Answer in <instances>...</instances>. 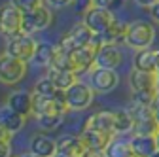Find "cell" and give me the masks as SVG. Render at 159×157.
Listing matches in <instances>:
<instances>
[{
  "instance_id": "obj_1",
  "label": "cell",
  "mask_w": 159,
  "mask_h": 157,
  "mask_svg": "<svg viewBox=\"0 0 159 157\" xmlns=\"http://www.w3.org/2000/svg\"><path fill=\"white\" fill-rule=\"evenodd\" d=\"M155 40V29L150 21H133L129 23L125 44L134 49H148Z\"/></svg>"
},
{
  "instance_id": "obj_2",
  "label": "cell",
  "mask_w": 159,
  "mask_h": 157,
  "mask_svg": "<svg viewBox=\"0 0 159 157\" xmlns=\"http://www.w3.org/2000/svg\"><path fill=\"white\" fill-rule=\"evenodd\" d=\"M27 74V63L10 55L6 49L0 57V80L6 85H13L17 82H21Z\"/></svg>"
},
{
  "instance_id": "obj_3",
  "label": "cell",
  "mask_w": 159,
  "mask_h": 157,
  "mask_svg": "<svg viewBox=\"0 0 159 157\" xmlns=\"http://www.w3.org/2000/svg\"><path fill=\"white\" fill-rule=\"evenodd\" d=\"M36 47L38 44L34 42V38L30 34H25V32H19L15 36H10L8 38V44H6V51L21 61L29 63L32 61V57L36 53Z\"/></svg>"
},
{
  "instance_id": "obj_4",
  "label": "cell",
  "mask_w": 159,
  "mask_h": 157,
  "mask_svg": "<svg viewBox=\"0 0 159 157\" xmlns=\"http://www.w3.org/2000/svg\"><path fill=\"white\" fill-rule=\"evenodd\" d=\"M93 36H95V32L82 21V23H78V25H74L61 40H59V47H63V49H66V51H74V49H78V47H82V46H87V44H91L93 42Z\"/></svg>"
},
{
  "instance_id": "obj_5",
  "label": "cell",
  "mask_w": 159,
  "mask_h": 157,
  "mask_svg": "<svg viewBox=\"0 0 159 157\" xmlns=\"http://www.w3.org/2000/svg\"><path fill=\"white\" fill-rule=\"evenodd\" d=\"M65 96H66V104L70 110H85L93 102L95 89L87 83L76 82L72 87H68L65 91Z\"/></svg>"
},
{
  "instance_id": "obj_6",
  "label": "cell",
  "mask_w": 159,
  "mask_h": 157,
  "mask_svg": "<svg viewBox=\"0 0 159 157\" xmlns=\"http://www.w3.org/2000/svg\"><path fill=\"white\" fill-rule=\"evenodd\" d=\"M0 29L6 38L23 32V11L15 4H4L2 15H0Z\"/></svg>"
},
{
  "instance_id": "obj_7",
  "label": "cell",
  "mask_w": 159,
  "mask_h": 157,
  "mask_svg": "<svg viewBox=\"0 0 159 157\" xmlns=\"http://www.w3.org/2000/svg\"><path fill=\"white\" fill-rule=\"evenodd\" d=\"M51 11L49 8L46 6H40L32 11H27L23 13V32L25 34H34V32H40V30H44L51 25Z\"/></svg>"
},
{
  "instance_id": "obj_8",
  "label": "cell",
  "mask_w": 159,
  "mask_h": 157,
  "mask_svg": "<svg viewBox=\"0 0 159 157\" xmlns=\"http://www.w3.org/2000/svg\"><path fill=\"white\" fill-rule=\"evenodd\" d=\"M114 11L101 8V6H91L85 15H84V23L95 32V34H102L112 23H114Z\"/></svg>"
},
{
  "instance_id": "obj_9",
  "label": "cell",
  "mask_w": 159,
  "mask_h": 157,
  "mask_svg": "<svg viewBox=\"0 0 159 157\" xmlns=\"http://www.w3.org/2000/svg\"><path fill=\"white\" fill-rule=\"evenodd\" d=\"M117 83L119 78L116 70L101 68V66H95L93 70H89V85L95 89V93H110L112 89H116Z\"/></svg>"
},
{
  "instance_id": "obj_10",
  "label": "cell",
  "mask_w": 159,
  "mask_h": 157,
  "mask_svg": "<svg viewBox=\"0 0 159 157\" xmlns=\"http://www.w3.org/2000/svg\"><path fill=\"white\" fill-rule=\"evenodd\" d=\"M84 138L85 146L89 150H98V151H104L108 148V144L114 140L112 132H104V131H98V129H89V127H84L82 134H80Z\"/></svg>"
},
{
  "instance_id": "obj_11",
  "label": "cell",
  "mask_w": 159,
  "mask_h": 157,
  "mask_svg": "<svg viewBox=\"0 0 159 157\" xmlns=\"http://www.w3.org/2000/svg\"><path fill=\"white\" fill-rule=\"evenodd\" d=\"M121 63H123V53H121V49H119L117 46H102L101 49L97 51L95 66L116 70Z\"/></svg>"
},
{
  "instance_id": "obj_12",
  "label": "cell",
  "mask_w": 159,
  "mask_h": 157,
  "mask_svg": "<svg viewBox=\"0 0 159 157\" xmlns=\"http://www.w3.org/2000/svg\"><path fill=\"white\" fill-rule=\"evenodd\" d=\"M97 51L98 47L91 42L87 46H82L72 51L74 57V63L78 66V72H84V70H93L95 68V61H97Z\"/></svg>"
},
{
  "instance_id": "obj_13",
  "label": "cell",
  "mask_w": 159,
  "mask_h": 157,
  "mask_svg": "<svg viewBox=\"0 0 159 157\" xmlns=\"http://www.w3.org/2000/svg\"><path fill=\"white\" fill-rule=\"evenodd\" d=\"M131 150H133V155L150 157L157 151V140L153 134H133L131 136Z\"/></svg>"
},
{
  "instance_id": "obj_14",
  "label": "cell",
  "mask_w": 159,
  "mask_h": 157,
  "mask_svg": "<svg viewBox=\"0 0 159 157\" xmlns=\"http://www.w3.org/2000/svg\"><path fill=\"white\" fill-rule=\"evenodd\" d=\"M129 85L133 91L157 89V72H142V70L133 68L129 74Z\"/></svg>"
},
{
  "instance_id": "obj_15",
  "label": "cell",
  "mask_w": 159,
  "mask_h": 157,
  "mask_svg": "<svg viewBox=\"0 0 159 157\" xmlns=\"http://www.w3.org/2000/svg\"><path fill=\"white\" fill-rule=\"evenodd\" d=\"M30 153L40 157H53L57 153V140H53L48 134H34L29 144Z\"/></svg>"
},
{
  "instance_id": "obj_16",
  "label": "cell",
  "mask_w": 159,
  "mask_h": 157,
  "mask_svg": "<svg viewBox=\"0 0 159 157\" xmlns=\"http://www.w3.org/2000/svg\"><path fill=\"white\" fill-rule=\"evenodd\" d=\"M127 29L129 23L119 21V19H114V23L101 34L102 44L104 46H117V44H125V36H127Z\"/></svg>"
},
{
  "instance_id": "obj_17",
  "label": "cell",
  "mask_w": 159,
  "mask_h": 157,
  "mask_svg": "<svg viewBox=\"0 0 159 157\" xmlns=\"http://www.w3.org/2000/svg\"><path fill=\"white\" fill-rule=\"evenodd\" d=\"M25 119H27V117L21 115L19 112H15L10 104H4L2 110H0V127L8 129L10 132L21 131L23 125H25Z\"/></svg>"
},
{
  "instance_id": "obj_18",
  "label": "cell",
  "mask_w": 159,
  "mask_h": 157,
  "mask_svg": "<svg viewBox=\"0 0 159 157\" xmlns=\"http://www.w3.org/2000/svg\"><path fill=\"white\" fill-rule=\"evenodd\" d=\"M87 150L85 142L82 136H63V138H59L57 140V151H61V153H66V155H76V157H82V153Z\"/></svg>"
},
{
  "instance_id": "obj_19",
  "label": "cell",
  "mask_w": 159,
  "mask_h": 157,
  "mask_svg": "<svg viewBox=\"0 0 159 157\" xmlns=\"http://www.w3.org/2000/svg\"><path fill=\"white\" fill-rule=\"evenodd\" d=\"M32 99H34V95L29 93V91H15L10 95V99H8V104L19 112L21 115L29 117L32 114Z\"/></svg>"
},
{
  "instance_id": "obj_20",
  "label": "cell",
  "mask_w": 159,
  "mask_h": 157,
  "mask_svg": "<svg viewBox=\"0 0 159 157\" xmlns=\"http://www.w3.org/2000/svg\"><path fill=\"white\" fill-rule=\"evenodd\" d=\"M85 127L89 129H98V131H104V132H112L116 134L114 131V112H95L87 117V121H85Z\"/></svg>"
},
{
  "instance_id": "obj_21",
  "label": "cell",
  "mask_w": 159,
  "mask_h": 157,
  "mask_svg": "<svg viewBox=\"0 0 159 157\" xmlns=\"http://www.w3.org/2000/svg\"><path fill=\"white\" fill-rule=\"evenodd\" d=\"M133 68L142 70V72H157V63H155V51L148 49H138L134 59H133Z\"/></svg>"
},
{
  "instance_id": "obj_22",
  "label": "cell",
  "mask_w": 159,
  "mask_h": 157,
  "mask_svg": "<svg viewBox=\"0 0 159 157\" xmlns=\"http://www.w3.org/2000/svg\"><path fill=\"white\" fill-rule=\"evenodd\" d=\"M57 53V44H48V42H40L36 47V53L32 57V63L36 66H51L53 57Z\"/></svg>"
},
{
  "instance_id": "obj_23",
  "label": "cell",
  "mask_w": 159,
  "mask_h": 157,
  "mask_svg": "<svg viewBox=\"0 0 159 157\" xmlns=\"http://www.w3.org/2000/svg\"><path fill=\"white\" fill-rule=\"evenodd\" d=\"M48 76L53 80V83L61 89V91H66L68 87H72L76 82H78V72H72V70H59V68H49Z\"/></svg>"
},
{
  "instance_id": "obj_24",
  "label": "cell",
  "mask_w": 159,
  "mask_h": 157,
  "mask_svg": "<svg viewBox=\"0 0 159 157\" xmlns=\"http://www.w3.org/2000/svg\"><path fill=\"white\" fill-rule=\"evenodd\" d=\"M114 131L116 134H125L134 131V117L131 110H116L114 112Z\"/></svg>"
},
{
  "instance_id": "obj_25",
  "label": "cell",
  "mask_w": 159,
  "mask_h": 157,
  "mask_svg": "<svg viewBox=\"0 0 159 157\" xmlns=\"http://www.w3.org/2000/svg\"><path fill=\"white\" fill-rule=\"evenodd\" d=\"M49 68H59V70H72V72H78V66L74 63V57H72V51H66L63 47L57 46V53L53 57V63ZM80 74V72H78Z\"/></svg>"
},
{
  "instance_id": "obj_26",
  "label": "cell",
  "mask_w": 159,
  "mask_h": 157,
  "mask_svg": "<svg viewBox=\"0 0 159 157\" xmlns=\"http://www.w3.org/2000/svg\"><path fill=\"white\" fill-rule=\"evenodd\" d=\"M106 157H133V150H131V140H123V138H116L108 144V148L104 150Z\"/></svg>"
},
{
  "instance_id": "obj_27",
  "label": "cell",
  "mask_w": 159,
  "mask_h": 157,
  "mask_svg": "<svg viewBox=\"0 0 159 157\" xmlns=\"http://www.w3.org/2000/svg\"><path fill=\"white\" fill-rule=\"evenodd\" d=\"M159 99V89H148V91H133L131 102L133 106H153Z\"/></svg>"
},
{
  "instance_id": "obj_28",
  "label": "cell",
  "mask_w": 159,
  "mask_h": 157,
  "mask_svg": "<svg viewBox=\"0 0 159 157\" xmlns=\"http://www.w3.org/2000/svg\"><path fill=\"white\" fill-rule=\"evenodd\" d=\"M32 93L34 95H42V96H57L59 93H61V89L53 83V80H51L49 76H46V78H42V80L36 82Z\"/></svg>"
},
{
  "instance_id": "obj_29",
  "label": "cell",
  "mask_w": 159,
  "mask_h": 157,
  "mask_svg": "<svg viewBox=\"0 0 159 157\" xmlns=\"http://www.w3.org/2000/svg\"><path fill=\"white\" fill-rule=\"evenodd\" d=\"M134 134H157L159 132V121L155 117H150V119H142L134 123Z\"/></svg>"
},
{
  "instance_id": "obj_30",
  "label": "cell",
  "mask_w": 159,
  "mask_h": 157,
  "mask_svg": "<svg viewBox=\"0 0 159 157\" xmlns=\"http://www.w3.org/2000/svg\"><path fill=\"white\" fill-rule=\"evenodd\" d=\"M63 115L65 114H46V115H40L38 117V125L42 131H53L61 125L63 121Z\"/></svg>"
},
{
  "instance_id": "obj_31",
  "label": "cell",
  "mask_w": 159,
  "mask_h": 157,
  "mask_svg": "<svg viewBox=\"0 0 159 157\" xmlns=\"http://www.w3.org/2000/svg\"><path fill=\"white\" fill-rule=\"evenodd\" d=\"M11 4H15L23 13H27V11H32L40 6H44V0H11Z\"/></svg>"
},
{
  "instance_id": "obj_32",
  "label": "cell",
  "mask_w": 159,
  "mask_h": 157,
  "mask_svg": "<svg viewBox=\"0 0 159 157\" xmlns=\"http://www.w3.org/2000/svg\"><path fill=\"white\" fill-rule=\"evenodd\" d=\"M125 4V0H93V6H101V8H106L110 11H116Z\"/></svg>"
},
{
  "instance_id": "obj_33",
  "label": "cell",
  "mask_w": 159,
  "mask_h": 157,
  "mask_svg": "<svg viewBox=\"0 0 159 157\" xmlns=\"http://www.w3.org/2000/svg\"><path fill=\"white\" fill-rule=\"evenodd\" d=\"M74 10H76V13H82V15H85V11L93 6V0H74Z\"/></svg>"
},
{
  "instance_id": "obj_34",
  "label": "cell",
  "mask_w": 159,
  "mask_h": 157,
  "mask_svg": "<svg viewBox=\"0 0 159 157\" xmlns=\"http://www.w3.org/2000/svg\"><path fill=\"white\" fill-rule=\"evenodd\" d=\"M11 155V140L0 138V157H10Z\"/></svg>"
},
{
  "instance_id": "obj_35",
  "label": "cell",
  "mask_w": 159,
  "mask_h": 157,
  "mask_svg": "<svg viewBox=\"0 0 159 157\" xmlns=\"http://www.w3.org/2000/svg\"><path fill=\"white\" fill-rule=\"evenodd\" d=\"M46 2H48V4H49L51 8L59 10V8H66V6L74 4V0H46Z\"/></svg>"
},
{
  "instance_id": "obj_36",
  "label": "cell",
  "mask_w": 159,
  "mask_h": 157,
  "mask_svg": "<svg viewBox=\"0 0 159 157\" xmlns=\"http://www.w3.org/2000/svg\"><path fill=\"white\" fill-rule=\"evenodd\" d=\"M82 157H106V153L104 151H98V150H85L84 153H82Z\"/></svg>"
},
{
  "instance_id": "obj_37",
  "label": "cell",
  "mask_w": 159,
  "mask_h": 157,
  "mask_svg": "<svg viewBox=\"0 0 159 157\" xmlns=\"http://www.w3.org/2000/svg\"><path fill=\"white\" fill-rule=\"evenodd\" d=\"M150 15H152V19L155 23H159V2H155L152 8H150Z\"/></svg>"
},
{
  "instance_id": "obj_38",
  "label": "cell",
  "mask_w": 159,
  "mask_h": 157,
  "mask_svg": "<svg viewBox=\"0 0 159 157\" xmlns=\"http://www.w3.org/2000/svg\"><path fill=\"white\" fill-rule=\"evenodd\" d=\"M134 2L140 6V8H152L155 2H159V0H134Z\"/></svg>"
},
{
  "instance_id": "obj_39",
  "label": "cell",
  "mask_w": 159,
  "mask_h": 157,
  "mask_svg": "<svg viewBox=\"0 0 159 157\" xmlns=\"http://www.w3.org/2000/svg\"><path fill=\"white\" fill-rule=\"evenodd\" d=\"M153 112H155V119L159 121V99H157V102L153 104Z\"/></svg>"
},
{
  "instance_id": "obj_40",
  "label": "cell",
  "mask_w": 159,
  "mask_h": 157,
  "mask_svg": "<svg viewBox=\"0 0 159 157\" xmlns=\"http://www.w3.org/2000/svg\"><path fill=\"white\" fill-rule=\"evenodd\" d=\"M53 157H76V155H66V153H61V151H57Z\"/></svg>"
},
{
  "instance_id": "obj_41",
  "label": "cell",
  "mask_w": 159,
  "mask_h": 157,
  "mask_svg": "<svg viewBox=\"0 0 159 157\" xmlns=\"http://www.w3.org/2000/svg\"><path fill=\"white\" fill-rule=\"evenodd\" d=\"M155 63H157V72H159V49H155Z\"/></svg>"
},
{
  "instance_id": "obj_42",
  "label": "cell",
  "mask_w": 159,
  "mask_h": 157,
  "mask_svg": "<svg viewBox=\"0 0 159 157\" xmlns=\"http://www.w3.org/2000/svg\"><path fill=\"white\" fill-rule=\"evenodd\" d=\"M17 157H34L32 153H21V155H17Z\"/></svg>"
},
{
  "instance_id": "obj_43",
  "label": "cell",
  "mask_w": 159,
  "mask_h": 157,
  "mask_svg": "<svg viewBox=\"0 0 159 157\" xmlns=\"http://www.w3.org/2000/svg\"><path fill=\"white\" fill-rule=\"evenodd\" d=\"M155 140H157V150H159V132L155 134Z\"/></svg>"
},
{
  "instance_id": "obj_44",
  "label": "cell",
  "mask_w": 159,
  "mask_h": 157,
  "mask_svg": "<svg viewBox=\"0 0 159 157\" xmlns=\"http://www.w3.org/2000/svg\"><path fill=\"white\" fill-rule=\"evenodd\" d=\"M150 157H159V150H157V151H155L153 155H150Z\"/></svg>"
},
{
  "instance_id": "obj_45",
  "label": "cell",
  "mask_w": 159,
  "mask_h": 157,
  "mask_svg": "<svg viewBox=\"0 0 159 157\" xmlns=\"http://www.w3.org/2000/svg\"><path fill=\"white\" fill-rule=\"evenodd\" d=\"M157 89H159V72H157Z\"/></svg>"
},
{
  "instance_id": "obj_46",
  "label": "cell",
  "mask_w": 159,
  "mask_h": 157,
  "mask_svg": "<svg viewBox=\"0 0 159 157\" xmlns=\"http://www.w3.org/2000/svg\"><path fill=\"white\" fill-rule=\"evenodd\" d=\"M32 155H34V153H32ZM34 157H40V155H34Z\"/></svg>"
},
{
  "instance_id": "obj_47",
  "label": "cell",
  "mask_w": 159,
  "mask_h": 157,
  "mask_svg": "<svg viewBox=\"0 0 159 157\" xmlns=\"http://www.w3.org/2000/svg\"><path fill=\"white\" fill-rule=\"evenodd\" d=\"M133 157H138V155H133Z\"/></svg>"
}]
</instances>
